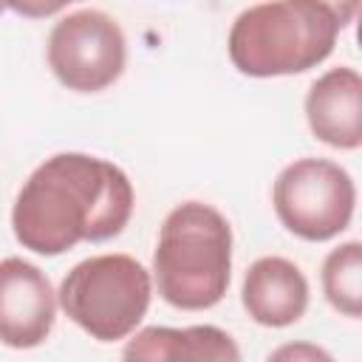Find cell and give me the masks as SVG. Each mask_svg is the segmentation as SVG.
<instances>
[{
  "label": "cell",
  "instance_id": "6da1fadb",
  "mask_svg": "<svg viewBox=\"0 0 362 362\" xmlns=\"http://www.w3.org/2000/svg\"><path fill=\"white\" fill-rule=\"evenodd\" d=\"M133 215V184L116 164L57 153L45 158L17 192L14 238L37 255H62L79 240L116 238Z\"/></svg>",
  "mask_w": 362,
  "mask_h": 362
},
{
  "label": "cell",
  "instance_id": "7a4b0ae2",
  "mask_svg": "<svg viewBox=\"0 0 362 362\" xmlns=\"http://www.w3.org/2000/svg\"><path fill=\"white\" fill-rule=\"evenodd\" d=\"M356 6L283 0L240 11L229 31V59L246 76H288L325 62Z\"/></svg>",
  "mask_w": 362,
  "mask_h": 362
},
{
  "label": "cell",
  "instance_id": "3957f363",
  "mask_svg": "<svg viewBox=\"0 0 362 362\" xmlns=\"http://www.w3.org/2000/svg\"><path fill=\"white\" fill-rule=\"evenodd\" d=\"M232 274V226L209 204H178L161 223L153 277L164 303L181 311L212 308Z\"/></svg>",
  "mask_w": 362,
  "mask_h": 362
},
{
  "label": "cell",
  "instance_id": "277c9868",
  "mask_svg": "<svg viewBox=\"0 0 362 362\" xmlns=\"http://www.w3.org/2000/svg\"><path fill=\"white\" fill-rule=\"evenodd\" d=\"M57 297L68 320L85 334L99 342H116L144 320L153 280L130 255H96L65 274Z\"/></svg>",
  "mask_w": 362,
  "mask_h": 362
},
{
  "label": "cell",
  "instance_id": "5b68a950",
  "mask_svg": "<svg viewBox=\"0 0 362 362\" xmlns=\"http://www.w3.org/2000/svg\"><path fill=\"white\" fill-rule=\"evenodd\" d=\"M272 204L291 235L320 243L348 229L356 206V187L348 170L328 158H297L280 170Z\"/></svg>",
  "mask_w": 362,
  "mask_h": 362
},
{
  "label": "cell",
  "instance_id": "8992f818",
  "mask_svg": "<svg viewBox=\"0 0 362 362\" xmlns=\"http://www.w3.org/2000/svg\"><path fill=\"white\" fill-rule=\"evenodd\" d=\"M127 59L119 23L99 8H79L57 20L48 34V65L76 93H96L113 85Z\"/></svg>",
  "mask_w": 362,
  "mask_h": 362
},
{
  "label": "cell",
  "instance_id": "52a82bcc",
  "mask_svg": "<svg viewBox=\"0 0 362 362\" xmlns=\"http://www.w3.org/2000/svg\"><path fill=\"white\" fill-rule=\"evenodd\" d=\"M57 320V294L42 269L23 257L0 260V342L17 351L48 339Z\"/></svg>",
  "mask_w": 362,
  "mask_h": 362
},
{
  "label": "cell",
  "instance_id": "ba28073f",
  "mask_svg": "<svg viewBox=\"0 0 362 362\" xmlns=\"http://www.w3.org/2000/svg\"><path fill=\"white\" fill-rule=\"evenodd\" d=\"M305 119L322 144L356 150L362 144V76L348 65L325 71L305 93Z\"/></svg>",
  "mask_w": 362,
  "mask_h": 362
},
{
  "label": "cell",
  "instance_id": "9c48e42d",
  "mask_svg": "<svg viewBox=\"0 0 362 362\" xmlns=\"http://www.w3.org/2000/svg\"><path fill=\"white\" fill-rule=\"evenodd\" d=\"M240 300L257 325L286 328L308 308V280L286 257H257L246 269Z\"/></svg>",
  "mask_w": 362,
  "mask_h": 362
},
{
  "label": "cell",
  "instance_id": "30bf717a",
  "mask_svg": "<svg viewBox=\"0 0 362 362\" xmlns=\"http://www.w3.org/2000/svg\"><path fill=\"white\" fill-rule=\"evenodd\" d=\"M122 362H240V348L218 325H150L127 339Z\"/></svg>",
  "mask_w": 362,
  "mask_h": 362
},
{
  "label": "cell",
  "instance_id": "8fae6325",
  "mask_svg": "<svg viewBox=\"0 0 362 362\" xmlns=\"http://www.w3.org/2000/svg\"><path fill=\"white\" fill-rule=\"evenodd\" d=\"M322 291L325 300L345 317L356 320L362 314V243L348 240L328 252L322 263Z\"/></svg>",
  "mask_w": 362,
  "mask_h": 362
},
{
  "label": "cell",
  "instance_id": "7c38bea8",
  "mask_svg": "<svg viewBox=\"0 0 362 362\" xmlns=\"http://www.w3.org/2000/svg\"><path fill=\"white\" fill-rule=\"evenodd\" d=\"M266 362H334V356L314 342H286L274 348Z\"/></svg>",
  "mask_w": 362,
  "mask_h": 362
}]
</instances>
